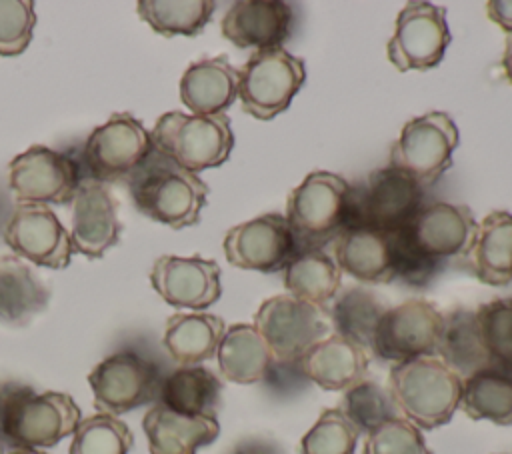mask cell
Returning <instances> with one entry per match:
<instances>
[{
    "instance_id": "603a6c76",
    "label": "cell",
    "mask_w": 512,
    "mask_h": 454,
    "mask_svg": "<svg viewBox=\"0 0 512 454\" xmlns=\"http://www.w3.org/2000/svg\"><path fill=\"white\" fill-rule=\"evenodd\" d=\"M150 454H196L220 434V424L210 416H184L154 404L142 420Z\"/></svg>"
},
{
    "instance_id": "ffe728a7",
    "label": "cell",
    "mask_w": 512,
    "mask_h": 454,
    "mask_svg": "<svg viewBox=\"0 0 512 454\" xmlns=\"http://www.w3.org/2000/svg\"><path fill=\"white\" fill-rule=\"evenodd\" d=\"M478 224L472 210L466 204L452 202H430L410 224L414 242L430 256L448 260L452 256H466Z\"/></svg>"
},
{
    "instance_id": "9a60e30c",
    "label": "cell",
    "mask_w": 512,
    "mask_h": 454,
    "mask_svg": "<svg viewBox=\"0 0 512 454\" xmlns=\"http://www.w3.org/2000/svg\"><path fill=\"white\" fill-rule=\"evenodd\" d=\"M224 256L240 270L280 272L298 252L294 232L278 212L260 214L232 226L224 236Z\"/></svg>"
},
{
    "instance_id": "f6af8a7d",
    "label": "cell",
    "mask_w": 512,
    "mask_h": 454,
    "mask_svg": "<svg viewBox=\"0 0 512 454\" xmlns=\"http://www.w3.org/2000/svg\"><path fill=\"white\" fill-rule=\"evenodd\" d=\"M502 66H504V74H506L508 82L512 84V36H508V40H506V48H504V56H502Z\"/></svg>"
},
{
    "instance_id": "d590c367",
    "label": "cell",
    "mask_w": 512,
    "mask_h": 454,
    "mask_svg": "<svg viewBox=\"0 0 512 454\" xmlns=\"http://www.w3.org/2000/svg\"><path fill=\"white\" fill-rule=\"evenodd\" d=\"M340 410L358 428L360 434H370L380 424L398 416V408L386 388L374 380H360L344 390Z\"/></svg>"
},
{
    "instance_id": "8fae6325",
    "label": "cell",
    "mask_w": 512,
    "mask_h": 454,
    "mask_svg": "<svg viewBox=\"0 0 512 454\" xmlns=\"http://www.w3.org/2000/svg\"><path fill=\"white\" fill-rule=\"evenodd\" d=\"M442 316L444 314L424 298H410L392 306L384 312L374 330L370 352L376 358L394 364L434 356L442 330Z\"/></svg>"
},
{
    "instance_id": "f1b7e54d",
    "label": "cell",
    "mask_w": 512,
    "mask_h": 454,
    "mask_svg": "<svg viewBox=\"0 0 512 454\" xmlns=\"http://www.w3.org/2000/svg\"><path fill=\"white\" fill-rule=\"evenodd\" d=\"M436 354L462 380L490 366L476 312L468 308H454L442 316Z\"/></svg>"
},
{
    "instance_id": "bcb514c9",
    "label": "cell",
    "mask_w": 512,
    "mask_h": 454,
    "mask_svg": "<svg viewBox=\"0 0 512 454\" xmlns=\"http://www.w3.org/2000/svg\"><path fill=\"white\" fill-rule=\"evenodd\" d=\"M6 454H48V452H42L38 448H10Z\"/></svg>"
},
{
    "instance_id": "d4e9b609",
    "label": "cell",
    "mask_w": 512,
    "mask_h": 454,
    "mask_svg": "<svg viewBox=\"0 0 512 454\" xmlns=\"http://www.w3.org/2000/svg\"><path fill=\"white\" fill-rule=\"evenodd\" d=\"M474 276L488 286L512 282V214L492 210L478 224L474 242L464 256Z\"/></svg>"
},
{
    "instance_id": "83f0119b",
    "label": "cell",
    "mask_w": 512,
    "mask_h": 454,
    "mask_svg": "<svg viewBox=\"0 0 512 454\" xmlns=\"http://www.w3.org/2000/svg\"><path fill=\"white\" fill-rule=\"evenodd\" d=\"M222 380L206 366H178L162 378L158 404L184 416L216 418Z\"/></svg>"
},
{
    "instance_id": "cb8c5ba5",
    "label": "cell",
    "mask_w": 512,
    "mask_h": 454,
    "mask_svg": "<svg viewBox=\"0 0 512 454\" xmlns=\"http://www.w3.org/2000/svg\"><path fill=\"white\" fill-rule=\"evenodd\" d=\"M338 268L362 284H388L394 280L388 234L368 228H350L332 242Z\"/></svg>"
},
{
    "instance_id": "8992f818",
    "label": "cell",
    "mask_w": 512,
    "mask_h": 454,
    "mask_svg": "<svg viewBox=\"0 0 512 454\" xmlns=\"http://www.w3.org/2000/svg\"><path fill=\"white\" fill-rule=\"evenodd\" d=\"M150 138L156 150L194 174L222 166L234 148L226 114L198 116L172 110L156 120Z\"/></svg>"
},
{
    "instance_id": "4316f807",
    "label": "cell",
    "mask_w": 512,
    "mask_h": 454,
    "mask_svg": "<svg viewBox=\"0 0 512 454\" xmlns=\"http://www.w3.org/2000/svg\"><path fill=\"white\" fill-rule=\"evenodd\" d=\"M50 302V288L22 258L0 256V322L26 326Z\"/></svg>"
},
{
    "instance_id": "7c38bea8",
    "label": "cell",
    "mask_w": 512,
    "mask_h": 454,
    "mask_svg": "<svg viewBox=\"0 0 512 454\" xmlns=\"http://www.w3.org/2000/svg\"><path fill=\"white\" fill-rule=\"evenodd\" d=\"M8 182L18 204H72L82 174L70 154L34 144L10 160Z\"/></svg>"
},
{
    "instance_id": "7bdbcfd3",
    "label": "cell",
    "mask_w": 512,
    "mask_h": 454,
    "mask_svg": "<svg viewBox=\"0 0 512 454\" xmlns=\"http://www.w3.org/2000/svg\"><path fill=\"white\" fill-rule=\"evenodd\" d=\"M230 454H284L282 448L270 440V438H262V436H250L240 440Z\"/></svg>"
},
{
    "instance_id": "4fadbf2b",
    "label": "cell",
    "mask_w": 512,
    "mask_h": 454,
    "mask_svg": "<svg viewBox=\"0 0 512 454\" xmlns=\"http://www.w3.org/2000/svg\"><path fill=\"white\" fill-rule=\"evenodd\" d=\"M276 360H300L316 342L326 338L324 308L278 294L260 304L252 324Z\"/></svg>"
},
{
    "instance_id": "b9f144b4",
    "label": "cell",
    "mask_w": 512,
    "mask_h": 454,
    "mask_svg": "<svg viewBox=\"0 0 512 454\" xmlns=\"http://www.w3.org/2000/svg\"><path fill=\"white\" fill-rule=\"evenodd\" d=\"M262 382L266 384V388L276 394V396H286V394H294L306 388V384L310 382L302 370L300 360H272V364L268 366Z\"/></svg>"
},
{
    "instance_id": "f546056e",
    "label": "cell",
    "mask_w": 512,
    "mask_h": 454,
    "mask_svg": "<svg viewBox=\"0 0 512 454\" xmlns=\"http://www.w3.org/2000/svg\"><path fill=\"white\" fill-rule=\"evenodd\" d=\"M282 282L290 296L324 308L336 298L342 270L324 248L300 250L282 270Z\"/></svg>"
},
{
    "instance_id": "277c9868",
    "label": "cell",
    "mask_w": 512,
    "mask_h": 454,
    "mask_svg": "<svg viewBox=\"0 0 512 454\" xmlns=\"http://www.w3.org/2000/svg\"><path fill=\"white\" fill-rule=\"evenodd\" d=\"M352 184L336 172H310L286 200V222L294 232L298 252L324 248L346 228Z\"/></svg>"
},
{
    "instance_id": "4dcf8cb0",
    "label": "cell",
    "mask_w": 512,
    "mask_h": 454,
    "mask_svg": "<svg viewBox=\"0 0 512 454\" xmlns=\"http://www.w3.org/2000/svg\"><path fill=\"white\" fill-rule=\"evenodd\" d=\"M220 374L236 384H256L264 378L274 356L252 324L226 328L216 350Z\"/></svg>"
},
{
    "instance_id": "2e32d148",
    "label": "cell",
    "mask_w": 512,
    "mask_h": 454,
    "mask_svg": "<svg viewBox=\"0 0 512 454\" xmlns=\"http://www.w3.org/2000/svg\"><path fill=\"white\" fill-rule=\"evenodd\" d=\"M4 242L18 258L52 270L66 268L74 254L70 232L48 204H16Z\"/></svg>"
},
{
    "instance_id": "ee69618b",
    "label": "cell",
    "mask_w": 512,
    "mask_h": 454,
    "mask_svg": "<svg viewBox=\"0 0 512 454\" xmlns=\"http://www.w3.org/2000/svg\"><path fill=\"white\" fill-rule=\"evenodd\" d=\"M488 18L512 36V0H490L486 2Z\"/></svg>"
},
{
    "instance_id": "60d3db41",
    "label": "cell",
    "mask_w": 512,
    "mask_h": 454,
    "mask_svg": "<svg viewBox=\"0 0 512 454\" xmlns=\"http://www.w3.org/2000/svg\"><path fill=\"white\" fill-rule=\"evenodd\" d=\"M36 14L32 0H0V56L22 54L34 32Z\"/></svg>"
},
{
    "instance_id": "9c48e42d",
    "label": "cell",
    "mask_w": 512,
    "mask_h": 454,
    "mask_svg": "<svg viewBox=\"0 0 512 454\" xmlns=\"http://www.w3.org/2000/svg\"><path fill=\"white\" fill-rule=\"evenodd\" d=\"M162 378L152 358L126 348L98 362L88 374V384L96 410L118 416L158 400Z\"/></svg>"
},
{
    "instance_id": "ba28073f",
    "label": "cell",
    "mask_w": 512,
    "mask_h": 454,
    "mask_svg": "<svg viewBox=\"0 0 512 454\" xmlns=\"http://www.w3.org/2000/svg\"><path fill=\"white\" fill-rule=\"evenodd\" d=\"M460 132L450 114L432 110L408 120L390 148V166L408 172L424 188L452 168Z\"/></svg>"
},
{
    "instance_id": "44dd1931",
    "label": "cell",
    "mask_w": 512,
    "mask_h": 454,
    "mask_svg": "<svg viewBox=\"0 0 512 454\" xmlns=\"http://www.w3.org/2000/svg\"><path fill=\"white\" fill-rule=\"evenodd\" d=\"M236 98L238 70L224 54L192 62L180 78V100L192 114H226Z\"/></svg>"
},
{
    "instance_id": "ac0fdd59",
    "label": "cell",
    "mask_w": 512,
    "mask_h": 454,
    "mask_svg": "<svg viewBox=\"0 0 512 454\" xmlns=\"http://www.w3.org/2000/svg\"><path fill=\"white\" fill-rule=\"evenodd\" d=\"M122 222L118 220V200L110 188L92 178L82 180L72 200V248L90 260L102 258L118 244Z\"/></svg>"
},
{
    "instance_id": "7a4b0ae2",
    "label": "cell",
    "mask_w": 512,
    "mask_h": 454,
    "mask_svg": "<svg viewBox=\"0 0 512 454\" xmlns=\"http://www.w3.org/2000/svg\"><path fill=\"white\" fill-rule=\"evenodd\" d=\"M82 414L66 392H36L6 384L0 390V442L10 448H50L74 434Z\"/></svg>"
},
{
    "instance_id": "7dc6e473",
    "label": "cell",
    "mask_w": 512,
    "mask_h": 454,
    "mask_svg": "<svg viewBox=\"0 0 512 454\" xmlns=\"http://www.w3.org/2000/svg\"><path fill=\"white\" fill-rule=\"evenodd\" d=\"M0 454H4V450H2V442H0Z\"/></svg>"
},
{
    "instance_id": "6da1fadb",
    "label": "cell",
    "mask_w": 512,
    "mask_h": 454,
    "mask_svg": "<svg viewBox=\"0 0 512 454\" xmlns=\"http://www.w3.org/2000/svg\"><path fill=\"white\" fill-rule=\"evenodd\" d=\"M136 210L174 230L198 224L208 200V184L194 172L152 148L148 158L126 178Z\"/></svg>"
},
{
    "instance_id": "484cf974",
    "label": "cell",
    "mask_w": 512,
    "mask_h": 454,
    "mask_svg": "<svg viewBox=\"0 0 512 454\" xmlns=\"http://www.w3.org/2000/svg\"><path fill=\"white\" fill-rule=\"evenodd\" d=\"M226 332L220 316L208 312H176L166 320L162 344L178 366H196L216 356Z\"/></svg>"
},
{
    "instance_id": "74e56055",
    "label": "cell",
    "mask_w": 512,
    "mask_h": 454,
    "mask_svg": "<svg viewBox=\"0 0 512 454\" xmlns=\"http://www.w3.org/2000/svg\"><path fill=\"white\" fill-rule=\"evenodd\" d=\"M476 318L488 350L490 366L512 374V296L480 304Z\"/></svg>"
},
{
    "instance_id": "e575fe53",
    "label": "cell",
    "mask_w": 512,
    "mask_h": 454,
    "mask_svg": "<svg viewBox=\"0 0 512 454\" xmlns=\"http://www.w3.org/2000/svg\"><path fill=\"white\" fill-rule=\"evenodd\" d=\"M134 434L126 422L110 414L82 418L72 434L70 454H128Z\"/></svg>"
},
{
    "instance_id": "e0dca14e",
    "label": "cell",
    "mask_w": 512,
    "mask_h": 454,
    "mask_svg": "<svg viewBox=\"0 0 512 454\" xmlns=\"http://www.w3.org/2000/svg\"><path fill=\"white\" fill-rule=\"evenodd\" d=\"M150 284L166 304L194 312L210 308L222 296L220 266L216 260L202 256L164 254L156 258L150 270Z\"/></svg>"
},
{
    "instance_id": "5b68a950",
    "label": "cell",
    "mask_w": 512,
    "mask_h": 454,
    "mask_svg": "<svg viewBox=\"0 0 512 454\" xmlns=\"http://www.w3.org/2000/svg\"><path fill=\"white\" fill-rule=\"evenodd\" d=\"M422 206L424 186L408 172L388 164L372 170L362 184L350 188L344 230L394 232L412 224Z\"/></svg>"
},
{
    "instance_id": "52a82bcc",
    "label": "cell",
    "mask_w": 512,
    "mask_h": 454,
    "mask_svg": "<svg viewBox=\"0 0 512 454\" xmlns=\"http://www.w3.org/2000/svg\"><path fill=\"white\" fill-rule=\"evenodd\" d=\"M306 80L300 56L286 48L254 50L238 70V98L242 110L256 120H272L284 112Z\"/></svg>"
},
{
    "instance_id": "8d00e7d4",
    "label": "cell",
    "mask_w": 512,
    "mask_h": 454,
    "mask_svg": "<svg viewBox=\"0 0 512 454\" xmlns=\"http://www.w3.org/2000/svg\"><path fill=\"white\" fill-rule=\"evenodd\" d=\"M386 234L390 242L394 280H400L412 288H426L438 276V272L446 266V260L426 254L414 242L410 224Z\"/></svg>"
},
{
    "instance_id": "30bf717a",
    "label": "cell",
    "mask_w": 512,
    "mask_h": 454,
    "mask_svg": "<svg viewBox=\"0 0 512 454\" xmlns=\"http://www.w3.org/2000/svg\"><path fill=\"white\" fill-rule=\"evenodd\" d=\"M152 148L144 124L128 112H116L88 134L82 148V168L88 178L102 184L126 180Z\"/></svg>"
},
{
    "instance_id": "5bb4252c",
    "label": "cell",
    "mask_w": 512,
    "mask_h": 454,
    "mask_svg": "<svg viewBox=\"0 0 512 454\" xmlns=\"http://www.w3.org/2000/svg\"><path fill=\"white\" fill-rule=\"evenodd\" d=\"M452 36L446 8L432 2H408L396 16L386 54L398 72L430 70L444 60Z\"/></svg>"
},
{
    "instance_id": "1f68e13d",
    "label": "cell",
    "mask_w": 512,
    "mask_h": 454,
    "mask_svg": "<svg viewBox=\"0 0 512 454\" xmlns=\"http://www.w3.org/2000/svg\"><path fill=\"white\" fill-rule=\"evenodd\" d=\"M460 408L472 420L512 424V374L486 366L462 380Z\"/></svg>"
},
{
    "instance_id": "7402d4cb",
    "label": "cell",
    "mask_w": 512,
    "mask_h": 454,
    "mask_svg": "<svg viewBox=\"0 0 512 454\" xmlns=\"http://www.w3.org/2000/svg\"><path fill=\"white\" fill-rule=\"evenodd\" d=\"M306 378L322 390H348L368 374V352L352 340L330 334L316 342L302 358Z\"/></svg>"
},
{
    "instance_id": "ab89813d",
    "label": "cell",
    "mask_w": 512,
    "mask_h": 454,
    "mask_svg": "<svg viewBox=\"0 0 512 454\" xmlns=\"http://www.w3.org/2000/svg\"><path fill=\"white\" fill-rule=\"evenodd\" d=\"M362 454H434L422 430L404 416H396L366 434Z\"/></svg>"
},
{
    "instance_id": "d6986e66",
    "label": "cell",
    "mask_w": 512,
    "mask_h": 454,
    "mask_svg": "<svg viewBox=\"0 0 512 454\" xmlns=\"http://www.w3.org/2000/svg\"><path fill=\"white\" fill-rule=\"evenodd\" d=\"M294 10L284 0H238L222 22V36L238 48H282L290 38Z\"/></svg>"
},
{
    "instance_id": "d6a6232c",
    "label": "cell",
    "mask_w": 512,
    "mask_h": 454,
    "mask_svg": "<svg viewBox=\"0 0 512 454\" xmlns=\"http://www.w3.org/2000/svg\"><path fill=\"white\" fill-rule=\"evenodd\" d=\"M386 310L388 306L372 290L364 286H348L332 300L328 318L334 334H340L364 350H370L374 330Z\"/></svg>"
},
{
    "instance_id": "f35d334b",
    "label": "cell",
    "mask_w": 512,
    "mask_h": 454,
    "mask_svg": "<svg viewBox=\"0 0 512 454\" xmlns=\"http://www.w3.org/2000/svg\"><path fill=\"white\" fill-rule=\"evenodd\" d=\"M358 428L340 408H326L300 440V454H354Z\"/></svg>"
},
{
    "instance_id": "3957f363",
    "label": "cell",
    "mask_w": 512,
    "mask_h": 454,
    "mask_svg": "<svg viewBox=\"0 0 512 454\" xmlns=\"http://www.w3.org/2000/svg\"><path fill=\"white\" fill-rule=\"evenodd\" d=\"M406 420L420 430H434L460 408L462 378L440 358H416L390 368L386 388Z\"/></svg>"
},
{
    "instance_id": "836d02e7",
    "label": "cell",
    "mask_w": 512,
    "mask_h": 454,
    "mask_svg": "<svg viewBox=\"0 0 512 454\" xmlns=\"http://www.w3.org/2000/svg\"><path fill=\"white\" fill-rule=\"evenodd\" d=\"M138 16L160 36H196L212 20V0H140Z\"/></svg>"
}]
</instances>
